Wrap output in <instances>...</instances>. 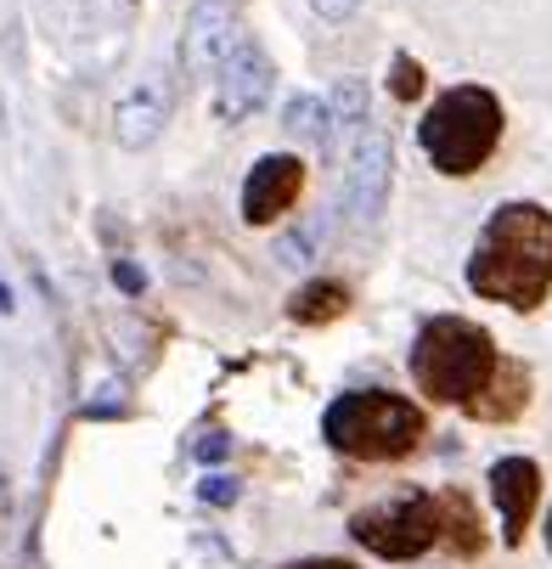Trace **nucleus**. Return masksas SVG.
<instances>
[{
  "mask_svg": "<svg viewBox=\"0 0 552 569\" xmlns=\"http://www.w3.org/2000/svg\"><path fill=\"white\" fill-rule=\"evenodd\" d=\"M225 451H231V435H220V429H214V435H203V440L192 446V457H198V462H220Z\"/></svg>",
  "mask_w": 552,
  "mask_h": 569,
  "instance_id": "20",
  "label": "nucleus"
},
{
  "mask_svg": "<svg viewBox=\"0 0 552 569\" xmlns=\"http://www.w3.org/2000/svg\"><path fill=\"white\" fill-rule=\"evenodd\" d=\"M113 282H119V293H141V288H147L141 266H130V260H119V266H113Z\"/></svg>",
  "mask_w": 552,
  "mask_h": 569,
  "instance_id": "22",
  "label": "nucleus"
},
{
  "mask_svg": "<svg viewBox=\"0 0 552 569\" xmlns=\"http://www.w3.org/2000/svg\"><path fill=\"white\" fill-rule=\"evenodd\" d=\"M434 508H440V536H445V547H451L456 558H480V552H485L480 513H473V502H468L462 491H440Z\"/></svg>",
  "mask_w": 552,
  "mask_h": 569,
  "instance_id": "13",
  "label": "nucleus"
},
{
  "mask_svg": "<svg viewBox=\"0 0 552 569\" xmlns=\"http://www.w3.org/2000/svg\"><path fill=\"white\" fill-rule=\"evenodd\" d=\"M277 260H282V266H310V231L277 237Z\"/></svg>",
  "mask_w": 552,
  "mask_h": 569,
  "instance_id": "19",
  "label": "nucleus"
},
{
  "mask_svg": "<svg viewBox=\"0 0 552 569\" xmlns=\"http://www.w3.org/2000/svg\"><path fill=\"white\" fill-rule=\"evenodd\" d=\"M12 310H18V299H12V288H7V282H0V316H12Z\"/></svg>",
  "mask_w": 552,
  "mask_h": 569,
  "instance_id": "24",
  "label": "nucleus"
},
{
  "mask_svg": "<svg viewBox=\"0 0 552 569\" xmlns=\"http://www.w3.org/2000/svg\"><path fill=\"white\" fill-rule=\"evenodd\" d=\"M546 541H552V519H546Z\"/></svg>",
  "mask_w": 552,
  "mask_h": 569,
  "instance_id": "25",
  "label": "nucleus"
},
{
  "mask_svg": "<svg viewBox=\"0 0 552 569\" xmlns=\"http://www.w3.org/2000/svg\"><path fill=\"white\" fill-rule=\"evenodd\" d=\"M328 108H333V124L339 130H361L367 124V86H361V79H339Z\"/></svg>",
  "mask_w": 552,
  "mask_h": 569,
  "instance_id": "16",
  "label": "nucleus"
},
{
  "mask_svg": "<svg viewBox=\"0 0 552 569\" xmlns=\"http://www.w3.org/2000/svg\"><path fill=\"white\" fill-rule=\"evenodd\" d=\"M231 46H237V12L225 0H198L187 12V29H181V68L192 79H203L231 57Z\"/></svg>",
  "mask_w": 552,
  "mask_h": 569,
  "instance_id": "9",
  "label": "nucleus"
},
{
  "mask_svg": "<svg viewBox=\"0 0 552 569\" xmlns=\"http://www.w3.org/2000/svg\"><path fill=\"white\" fill-rule=\"evenodd\" d=\"M502 141V102L485 86H451L418 124V147L440 176H473Z\"/></svg>",
  "mask_w": 552,
  "mask_h": 569,
  "instance_id": "4",
  "label": "nucleus"
},
{
  "mask_svg": "<svg viewBox=\"0 0 552 569\" xmlns=\"http://www.w3.org/2000/svg\"><path fill=\"white\" fill-rule=\"evenodd\" d=\"M282 124H288V136H310V141H322V152L333 147V130H339V124H333V108H328L322 97H293Z\"/></svg>",
  "mask_w": 552,
  "mask_h": 569,
  "instance_id": "15",
  "label": "nucleus"
},
{
  "mask_svg": "<svg viewBox=\"0 0 552 569\" xmlns=\"http://www.w3.org/2000/svg\"><path fill=\"white\" fill-rule=\"evenodd\" d=\"M282 569H350L344 558H299V563H282Z\"/></svg>",
  "mask_w": 552,
  "mask_h": 569,
  "instance_id": "23",
  "label": "nucleus"
},
{
  "mask_svg": "<svg viewBox=\"0 0 552 569\" xmlns=\"http://www.w3.org/2000/svg\"><path fill=\"white\" fill-rule=\"evenodd\" d=\"M350 310V288L344 282H304L293 299H288V316L299 328H322V321H339Z\"/></svg>",
  "mask_w": 552,
  "mask_h": 569,
  "instance_id": "14",
  "label": "nucleus"
},
{
  "mask_svg": "<svg viewBox=\"0 0 552 569\" xmlns=\"http://www.w3.org/2000/svg\"><path fill=\"white\" fill-rule=\"evenodd\" d=\"M198 497H203L209 508H231L237 497H243V485H237L231 473H203V485H198Z\"/></svg>",
  "mask_w": 552,
  "mask_h": 569,
  "instance_id": "18",
  "label": "nucleus"
},
{
  "mask_svg": "<svg viewBox=\"0 0 552 569\" xmlns=\"http://www.w3.org/2000/svg\"><path fill=\"white\" fill-rule=\"evenodd\" d=\"M468 288L508 310H535L552 293V214L541 203H502L473 242Z\"/></svg>",
  "mask_w": 552,
  "mask_h": 569,
  "instance_id": "1",
  "label": "nucleus"
},
{
  "mask_svg": "<svg viewBox=\"0 0 552 569\" xmlns=\"http://www.w3.org/2000/svg\"><path fill=\"white\" fill-rule=\"evenodd\" d=\"M304 192V164L293 152H265L243 181V220L249 226H271L277 214H288Z\"/></svg>",
  "mask_w": 552,
  "mask_h": 569,
  "instance_id": "8",
  "label": "nucleus"
},
{
  "mask_svg": "<svg viewBox=\"0 0 552 569\" xmlns=\"http://www.w3.org/2000/svg\"><path fill=\"white\" fill-rule=\"evenodd\" d=\"M158 130H164V91H158V86L130 91V97L119 102V119H113L119 147L141 152V147H152V141H158Z\"/></svg>",
  "mask_w": 552,
  "mask_h": 569,
  "instance_id": "12",
  "label": "nucleus"
},
{
  "mask_svg": "<svg viewBox=\"0 0 552 569\" xmlns=\"http://www.w3.org/2000/svg\"><path fill=\"white\" fill-rule=\"evenodd\" d=\"M407 367H412V383L440 400V406H468L491 383V372L502 367V350L496 339L468 316H429L412 350H407Z\"/></svg>",
  "mask_w": 552,
  "mask_h": 569,
  "instance_id": "2",
  "label": "nucleus"
},
{
  "mask_svg": "<svg viewBox=\"0 0 552 569\" xmlns=\"http://www.w3.org/2000/svg\"><path fill=\"white\" fill-rule=\"evenodd\" d=\"M423 86H429L423 62H412V57H394V68H389V91L401 97V102H418V97H423Z\"/></svg>",
  "mask_w": 552,
  "mask_h": 569,
  "instance_id": "17",
  "label": "nucleus"
},
{
  "mask_svg": "<svg viewBox=\"0 0 552 569\" xmlns=\"http://www.w3.org/2000/svg\"><path fill=\"white\" fill-rule=\"evenodd\" d=\"M491 497L502 508V541L519 547L530 519H535V502H541V468L530 457H502L491 462Z\"/></svg>",
  "mask_w": 552,
  "mask_h": 569,
  "instance_id": "10",
  "label": "nucleus"
},
{
  "mask_svg": "<svg viewBox=\"0 0 552 569\" xmlns=\"http://www.w3.org/2000/svg\"><path fill=\"white\" fill-rule=\"evenodd\" d=\"M524 400H530V372H524L519 361L502 356V367L491 372V383L468 400V412L485 418V423H513V418L524 412Z\"/></svg>",
  "mask_w": 552,
  "mask_h": 569,
  "instance_id": "11",
  "label": "nucleus"
},
{
  "mask_svg": "<svg viewBox=\"0 0 552 569\" xmlns=\"http://www.w3.org/2000/svg\"><path fill=\"white\" fill-rule=\"evenodd\" d=\"M322 435L333 451L355 457V462H394L423 446L429 423L407 395H389V389H350L339 395L328 412H322Z\"/></svg>",
  "mask_w": 552,
  "mask_h": 569,
  "instance_id": "3",
  "label": "nucleus"
},
{
  "mask_svg": "<svg viewBox=\"0 0 552 569\" xmlns=\"http://www.w3.org/2000/svg\"><path fill=\"white\" fill-rule=\"evenodd\" d=\"M271 86H277V68H271V57L260 51V46H249V40H237L231 46V57L214 68V108H220V119H249V113H260L265 108V97H271Z\"/></svg>",
  "mask_w": 552,
  "mask_h": 569,
  "instance_id": "7",
  "label": "nucleus"
},
{
  "mask_svg": "<svg viewBox=\"0 0 552 569\" xmlns=\"http://www.w3.org/2000/svg\"><path fill=\"white\" fill-rule=\"evenodd\" d=\"M389 176H394V147L378 124H361L350 152H344V214L355 226H372L389 203Z\"/></svg>",
  "mask_w": 552,
  "mask_h": 569,
  "instance_id": "6",
  "label": "nucleus"
},
{
  "mask_svg": "<svg viewBox=\"0 0 552 569\" xmlns=\"http://www.w3.org/2000/svg\"><path fill=\"white\" fill-rule=\"evenodd\" d=\"M310 7L322 12L328 23H344V18H355V7H361V0H310Z\"/></svg>",
  "mask_w": 552,
  "mask_h": 569,
  "instance_id": "21",
  "label": "nucleus"
},
{
  "mask_svg": "<svg viewBox=\"0 0 552 569\" xmlns=\"http://www.w3.org/2000/svg\"><path fill=\"white\" fill-rule=\"evenodd\" d=\"M350 536H355L367 552L401 563V558H418V552H429V547L440 541V508H434V497L412 491V497H394V502H383V508L355 513V519H350Z\"/></svg>",
  "mask_w": 552,
  "mask_h": 569,
  "instance_id": "5",
  "label": "nucleus"
}]
</instances>
